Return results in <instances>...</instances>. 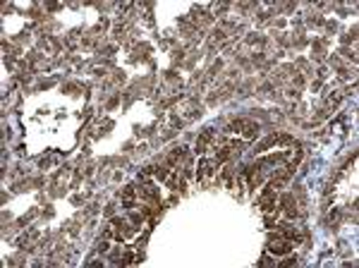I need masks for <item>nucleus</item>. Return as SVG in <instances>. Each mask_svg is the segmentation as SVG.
<instances>
[{"instance_id":"nucleus-1","label":"nucleus","mask_w":359,"mask_h":268,"mask_svg":"<svg viewBox=\"0 0 359 268\" xmlns=\"http://www.w3.org/2000/svg\"><path fill=\"white\" fill-rule=\"evenodd\" d=\"M270 251H273V254H287V251H290V239H285L283 235L273 237V239H270Z\"/></svg>"}]
</instances>
